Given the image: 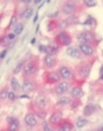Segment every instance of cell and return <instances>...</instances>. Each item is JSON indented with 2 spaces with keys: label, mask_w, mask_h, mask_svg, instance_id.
<instances>
[{
  "label": "cell",
  "mask_w": 103,
  "mask_h": 131,
  "mask_svg": "<svg viewBox=\"0 0 103 131\" xmlns=\"http://www.w3.org/2000/svg\"><path fill=\"white\" fill-rule=\"evenodd\" d=\"M11 87L13 88L14 91H18V90L20 89V85H19V81L16 78H12L11 79Z\"/></svg>",
  "instance_id": "23"
},
{
  "label": "cell",
  "mask_w": 103,
  "mask_h": 131,
  "mask_svg": "<svg viewBox=\"0 0 103 131\" xmlns=\"http://www.w3.org/2000/svg\"><path fill=\"white\" fill-rule=\"evenodd\" d=\"M59 46L58 45H57V42H52V43H50L49 45H47V54H54L55 52H57V50H58Z\"/></svg>",
  "instance_id": "18"
},
{
  "label": "cell",
  "mask_w": 103,
  "mask_h": 131,
  "mask_svg": "<svg viewBox=\"0 0 103 131\" xmlns=\"http://www.w3.org/2000/svg\"><path fill=\"white\" fill-rule=\"evenodd\" d=\"M7 121L9 123V127H8V131H18L19 127V120L14 117H8Z\"/></svg>",
  "instance_id": "8"
},
{
  "label": "cell",
  "mask_w": 103,
  "mask_h": 131,
  "mask_svg": "<svg viewBox=\"0 0 103 131\" xmlns=\"http://www.w3.org/2000/svg\"><path fill=\"white\" fill-rule=\"evenodd\" d=\"M66 21L67 24H75L77 23V18L76 17H70Z\"/></svg>",
  "instance_id": "29"
},
{
  "label": "cell",
  "mask_w": 103,
  "mask_h": 131,
  "mask_svg": "<svg viewBox=\"0 0 103 131\" xmlns=\"http://www.w3.org/2000/svg\"><path fill=\"white\" fill-rule=\"evenodd\" d=\"M22 91L25 92V93H30V92H32L34 90H35V84L34 82L31 80H25L22 83Z\"/></svg>",
  "instance_id": "3"
},
{
  "label": "cell",
  "mask_w": 103,
  "mask_h": 131,
  "mask_svg": "<svg viewBox=\"0 0 103 131\" xmlns=\"http://www.w3.org/2000/svg\"><path fill=\"white\" fill-rule=\"evenodd\" d=\"M39 50H40L42 53H46L47 52V46L46 45H41L40 46H39Z\"/></svg>",
  "instance_id": "33"
},
{
  "label": "cell",
  "mask_w": 103,
  "mask_h": 131,
  "mask_svg": "<svg viewBox=\"0 0 103 131\" xmlns=\"http://www.w3.org/2000/svg\"><path fill=\"white\" fill-rule=\"evenodd\" d=\"M42 130L43 131H54L51 127H50L49 124H48L46 121L42 122Z\"/></svg>",
  "instance_id": "30"
},
{
  "label": "cell",
  "mask_w": 103,
  "mask_h": 131,
  "mask_svg": "<svg viewBox=\"0 0 103 131\" xmlns=\"http://www.w3.org/2000/svg\"><path fill=\"white\" fill-rule=\"evenodd\" d=\"M38 19V13L37 14H36V16H35V19H34V20H33V22H34V23H35L36 22V20H37Z\"/></svg>",
  "instance_id": "38"
},
{
  "label": "cell",
  "mask_w": 103,
  "mask_h": 131,
  "mask_svg": "<svg viewBox=\"0 0 103 131\" xmlns=\"http://www.w3.org/2000/svg\"><path fill=\"white\" fill-rule=\"evenodd\" d=\"M95 111H96V107H95V105L88 104V105H87L84 108V115H87V116H88V115H91Z\"/></svg>",
  "instance_id": "20"
},
{
  "label": "cell",
  "mask_w": 103,
  "mask_h": 131,
  "mask_svg": "<svg viewBox=\"0 0 103 131\" xmlns=\"http://www.w3.org/2000/svg\"><path fill=\"white\" fill-rule=\"evenodd\" d=\"M21 3H24V4H29V3H31V0H23V1H21Z\"/></svg>",
  "instance_id": "37"
},
{
  "label": "cell",
  "mask_w": 103,
  "mask_h": 131,
  "mask_svg": "<svg viewBox=\"0 0 103 131\" xmlns=\"http://www.w3.org/2000/svg\"><path fill=\"white\" fill-rule=\"evenodd\" d=\"M47 103H48V100L44 95H39L36 98V104L40 109H43L47 105Z\"/></svg>",
  "instance_id": "12"
},
{
  "label": "cell",
  "mask_w": 103,
  "mask_h": 131,
  "mask_svg": "<svg viewBox=\"0 0 103 131\" xmlns=\"http://www.w3.org/2000/svg\"><path fill=\"white\" fill-rule=\"evenodd\" d=\"M98 131H103V126H102V127H101V128L99 129V130H98Z\"/></svg>",
  "instance_id": "41"
},
{
  "label": "cell",
  "mask_w": 103,
  "mask_h": 131,
  "mask_svg": "<svg viewBox=\"0 0 103 131\" xmlns=\"http://www.w3.org/2000/svg\"><path fill=\"white\" fill-rule=\"evenodd\" d=\"M69 103H70V99L68 98V97L63 96V97H61V98L59 99L58 102H57V104H60V105H66V104H68Z\"/></svg>",
  "instance_id": "24"
},
{
  "label": "cell",
  "mask_w": 103,
  "mask_h": 131,
  "mask_svg": "<svg viewBox=\"0 0 103 131\" xmlns=\"http://www.w3.org/2000/svg\"><path fill=\"white\" fill-rule=\"evenodd\" d=\"M44 64L47 68H54V66L56 65V58L54 54H47L44 57Z\"/></svg>",
  "instance_id": "6"
},
{
  "label": "cell",
  "mask_w": 103,
  "mask_h": 131,
  "mask_svg": "<svg viewBox=\"0 0 103 131\" xmlns=\"http://www.w3.org/2000/svg\"><path fill=\"white\" fill-rule=\"evenodd\" d=\"M23 29H24L23 24H21V23L17 24V25L15 26V28H14V33H15V34H20V33L22 32Z\"/></svg>",
  "instance_id": "25"
},
{
  "label": "cell",
  "mask_w": 103,
  "mask_h": 131,
  "mask_svg": "<svg viewBox=\"0 0 103 131\" xmlns=\"http://www.w3.org/2000/svg\"><path fill=\"white\" fill-rule=\"evenodd\" d=\"M68 90H69V84L67 82H61V83H59V85L55 87L54 91L57 94H63L66 93Z\"/></svg>",
  "instance_id": "9"
},
{
  "label": "cell",
  "mask_w": 103,
  "mask_h": 131,
  "mask_svg": "<svg viewBox=\"0 0 103 131\" xmlns=\"http://www.w3.org/2000/svg\"><path fill=\"white\" fill-rule=\"evenodd\" d=\"M66 54L70 57H73V58H79L81 56V53L78 49L75 48V47H68L66 49Z\"/></svg>",
  "instance_id": "11"
},
{
  "label": "cell",
  "mask_w": 103,
  "mask_h": 131,
  "mask_svg": "<svg viewBox=\"0 0 103 131\" xmlns=\"http://www.w3.org/2000/svg\"><path fill=\"white\" fill-rule=\"evenodd\" d=\"M60 76L55 72H51L47 75V80L48 81L51 82V83H55V82H58L60 80Z\"/></svg>",
  "instance_id": "17"
},
{
  "label": "cell",
  "mask_w": 103,
  "mask_h": 131,
  "mask_svg": "<svg viewBox=\"0 0 103 131\" xmlns=\"http://www.w3.org/2000/svg\"><path fill=\"white\" fill-rule=\"evenodd\" d=\"M23 73L27 76H31L33 75L34 73H36V71L38 70V66L36 65L35 62L31 61V62H28L25 66L23 67Z\"/></svg>",
  "instance_id": "1"
},
{
  "label": "cell",
  "mask_w": 103,
  "mask_h": 131,
  "mask_svg": "<svg viewBox=\"0 0 103 131\" xmlns=\"http://www.w3.org/2000/svg\"><path fill=\"white\" fill-rule=\"evenodd\" d=\"M84 4L88 7H96V6H97V1H95V0H85Z\"/></svg>",
  "instance_id": "28"
},
{
  "label": "cell",
  "mask_w": 103,
  "mask_h": 131,
  "mask_svg": "<svg viewBox=\"0 0 103 131\" xmlns=\"http://www.w3.org/2000/svg\"><path fill=\"white\" fill-rule=\"evenodd\" d=\"M78 40L80 41V43H88V42H91L93 40V35L90 32H81L77 36Z\"/></svg>",
  "instance_id": "5"
},
{
  "label": "cell",
  "mask_w": 103,
  "mask_h": 131,
  "mask_svg": "<svg viewBox=\"0 0 103 131\" xmlns=\"http://www.w3.org/2000/svg\"><path fill=\"white\" fill-rule=\"evenodd\" d=\"M88 121L87 119H85V118H79V119H77L76 121V126L78 128H81V127H84L85 126H87Z\"/></svg>",
  "instance_id": "22"
},
{
  "label": "cell",
  "mask_w": 103,
  "mask_h": 131,
  "mask_svg": "<svg viewBox=\"0 0 103 131\" xmlns=\"http://www.w3.org/2000/svg\"><path fill=\"white\" fill-rule=\"evenodd\" d=\"M24 121H25L26 124L30 126H34L37 125V119H36L35 115H32V114H28V115H26Z\"/></svg>",
  "instance_id": "14"
},
{
  "label": "cell",
  "mask_w": 103,
  "mask_h": 131,
  "mask_svg": "<svg viewBox=\"0 0 103 131\" xmlns=\"http://www.w3.org/2000/svg\"><path fill=\"white\" fill-rule=\"evenodd\" d=\"M73 128L72 124H70L69 122H66V123H63V125L59 126V128L57 131H71Z\"/></svg>",
  "instance_id": "21"
},
{
  "label": "cell",
  "mask_w": 103,
  "mask_h": 131,
  "mask_svg": "<svg viewBox=\"0 0 103 131\" xmlns=\"http://www.w3.org/2000/svg\"><path fill=\"white\" fill-rule=\"evenodd\" d=\"M32 14H33L32 7H27V8H26V9L20 14V17L24 19H31V18Z\"/></svg>",
  "instance_id": "19"
},
{
  "label": "cell",
  "mask_w": 103,
  "mask_h": 131,
  "mask_svg": "<svg viewBox=\"0 0 103 131\" xmlns=\"http://www.w3.org/2000/svg\"><path fill=\"white\" fill-rule=\"evenodd\" d=\"M7 94H8V91L7 90H4L0 92V99L2 100H6L7 98Z\"/></svg>",
  "instance_id": "31"
},
{
  "label": "cell",
  "mask_w": 103,
  "mask_h": 131,
  "mask_svg": "<svg viewBox=\"0 0 103 131\" xmlns=\"http://www.w3.org/2000/svg\"><path fill=\"white\" fill-rule=\"evenodd\" d=\"M60 75L63 80H69L71 77V71L67 67H62L60 68Z\"/></svg>",
  "instance_id": "16"
},
{
  "label": "cell",
  "mask_w": 103,
  "mask_h": 131,
  "mask_svg": "<svg viewBox=\"0 0 103 131\" xmlns=\"http://www.w3.org/2000/svg\"><path fill=\"white\" fill-rule=\"evenodd\" d=\"M22 69H23V63H22V62H20V63H19L14 68L13 73H14L15 75H17V74H19V73L20 72V71L22 70Z\"/></svg>",
  "instance_id": "27"
},
{
  "label": "cell",
  "mask_w": 103,
  "mask_h": 131,
  "mask_svg": "<svg viewBox=\"0 0 103 131\" xmlns=\"http://www.w3.org/2000/svg\"><path fill=\"white\" fill-rule=\"evenodd\" d=\"M66 26H67V23H66V21L63 20V21H62L61 23L59 24V28L61 29V30H63V29L66 28Z\"/></svg>",
  "instance_id": "34"
},
{
  "label": "cell",
  "mask_w": 103,
  "mask_h": 131,
  "mask_svg": "<svg viewBox=\"0 0 103 131\" xmlns=\"http://www.w3.org/2000/svg\"><path fill=\"white\" fill-rule=\"evenodd\" d=\"M79 49L82 53H84L87 56H91L94 53L92 46L90 45H88V43H79Z\"/></svg>",
  "instance_id": "10"
},
{
  "label": "cell",
  "mask_w": 103,
  "mask_h": 131,
  "mask_svg": "<svg viewBox=\"0 0 103 131\" xmlns=\"http://www.w3.org/2000/svg\"><path fill=\"white\" fill-rule=\"evenodd\" d=\"M75 8H76V6H75V3L66 2V3H65V5L62 7V11H63V14L71 15L75 11Z\"/></svg>",
  "instance_id": "2"
},
{
  "label": "cell",
  "mask_w": 103,
  "mask_h": 131,
  "mask_svg": "<svg viewBox=\"0 0 103 131\" xmlns=\"http://www.w3.org/2000/svg\"><path fill=\"white\" fill-rule=\"evenodd\" d=\"M57 40L65 46H68L71 43V41H72L70 36L68 35L66 32H63V31L59 33L58 36H57Z\"/></svg>",
  "instance_id": "4"
},
{
  "label": "cell",
  "mask_w": 103,
  "mask_h": 131,
  "mask_svg": "<svg viewBox=\"0 0 103 131\" xmlns=\"http://www.w3.org/2000/svg\"><path fill=\"white\" fill-rule=\"evenodd\" d=\"M70 94L73 98L78 99V98H81V97L84 95V92H83V90L81 89V88H79V87H74V88L71 90Z\"/></svg>",
  "instance_id": "15"
},
{
  "label": "cell",
  "mask_w": 103,
  "mask_h": 131,
  "mask_svg": "<svg viewBox=\"0 0 103 131\" xmlns=\"http://www.w3.org/2000/svg\"><path fill=\"white\" fill-rule=\"evenodd\" d=\"M7 99H8L9 101H14L15 99H16V94H15L14 91H8Z\"/></svg>",
  "instance_id": "32"
},
{
  "label": "cell",
  "mask_w": 103,
  "mask_h": 131,
  "mask_svg": "<svg viewBox=\"0 0 103 131\" xmlns=\"http://www.w3.org/2000/svg\"><path fill=\"white\" fill-rule=\"evenodd\" d=\"M41 2H42L41 0H35V1H34V3H35V4H38V3H41Z\"/></svg>",
  "instance_id": "40"
},
{
  "label": "cell",
  "mask_w": 103,
  "mask_h": 131,
  "mask_svg": "<svg viewBox=\"0 0 103 131\" xmlns=\"http://www.w3.org/2000/svg\"><path fill=\"white\" fill-rule=\"evenodd\" d=\"M10 42V40L8 39L7 36H4L0 39V45H2V46H8Z\"/></svg>",
  "instance_id": "26"
},
{
  "label": "cell",
  "mask_w": 103,
  "mask_h": 131,
  "mask_svg": "<svg viewBox=\"0 0 103 131\" xmlns=\"http://www.w3.org/2000/svg\"><path fill=\"white\" fill-rule=\"evenodd\" d=\"M6 54H7V50H4V51H2L1 53H0V58H4Z\"/></svg>",
  "instance_id": "35"
},
{
  "label": "cell",
  "mask_w": 103,
  "mask_h": 131,
  "mask_svg": "<svg viewBox=\"0 0 103 131\" xmlns=\"http://www.w3.org/2000/svg\"><path fill=\"white\" fill-rule=\"evenodd\" d=\"M63 119V113L61 111H56L50 116L49 122L52 124H58L59 122H61Z\"/></svg>",
  "instance_id": "7"
},
{
  "label": "cell",
  "mask_w": 103,
  "mask_h": 131,
  "mask_svg": "<svg viewBox=\"0 0 103 131\" xmlns=\"http://www.w3.org/2000/svg\"><path fill=\"white\" fill-rule=\"evenodd\" d=\"M8 39H9L10 41H13V39L15 38V33H11V34H8Z\"/></svg>",
  "instance_id": "36"
},
{
  "label": "cell",
  "mask_w": 103,
  "mask_h": 131,
  "mask_svg": "<svg viewBox=\"0 0 103 131\" xmlns=\"http://www.w3.org/2000/svg\"><path fill=\"white\" fill-rule=\"evenodd\" d=\"M57 14H58V12H56V13H54V14H51V15H49V17H54V16H56Z\"/></svg>",
  "instance_id": "39"
},
{
  "label": "cell",
  "mask_w": 103,
  "mask_h": 131,
  "mask_svg": "<svg viewBox=\"0 0 103 131\" xmlns=\"http://www.w3.org/2000/svg\"><path fill=\"white\" fill-rule=\"evenodd\" d=\"M89 72H90V67L87 65L82 66L78 69V75H79L80 78H82V79H86L89 75Z\"/></svg>",
  "instance_id": "13"
},
{
  "label": "cell",
  "mask_w": 103,
  "mask_h": 131,
  "mask_svg": "<svg viewBox=\"0 0 103 131\" xmlns=\"http://www.w3.org/2000/svg\"><path fill=\"white\" fill-rule=\"evenodd\" d=\"M101 80H103V73H102V74H101Z\"/></svg>",
  "instance_id": "42"
}]
</instances>
